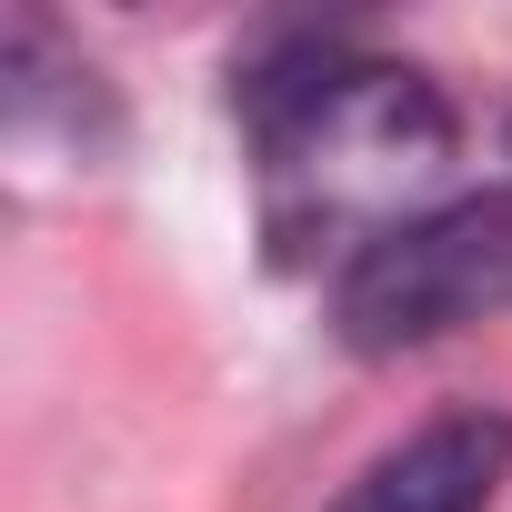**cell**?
Segmentation results:
<instances>
[{
  "instance_id": "1",
  "label": "cell",
  "mask_w": 512,
  "mask_h": 512,
  "mask_svg": "<svg viewBox=\"0 0 512 512\" xmlns=\"http://www.w3.org/2000/svg\"><path fill=\"white\" fill-rule=\"evenodd\" d=\"M231 121L262 191L272 262H352L392 221L452 201L462 111L432 71L362 51L342 31H272L231 61Z\"/></svg>"
},
{
  "instance_id": "3",
  "label": "cell",
  "mask_w": 512,
  "mask_h": 512,
  "mask_svg": "<svg viewBox=\"0 0 512 512\" xmlns=\"http://www.w3.org/2000/svg\"><path fill=\"white\" fill-rule=\"evenodd\" d=\"M502 482H512V412L462 402L402 432L392 452H372L332 512H492Z\"/></svg>"
},
{
  "instance_id": "2",
  "label": "cell",
  "mask_w": 512,
  "mask_h": 512,
  "mask_svg": "<svg viewBox=\"0 0 512 512\" xmlns=\"http://www.w3.org/2000/svg\"><path fill=\"white\" fill-rule=\"evenodd\" d=\"M502 312H512V181L452 191V201L392 221L332 272V342L362 362L432 352Z\"/></svg>"
}]
</instances>
